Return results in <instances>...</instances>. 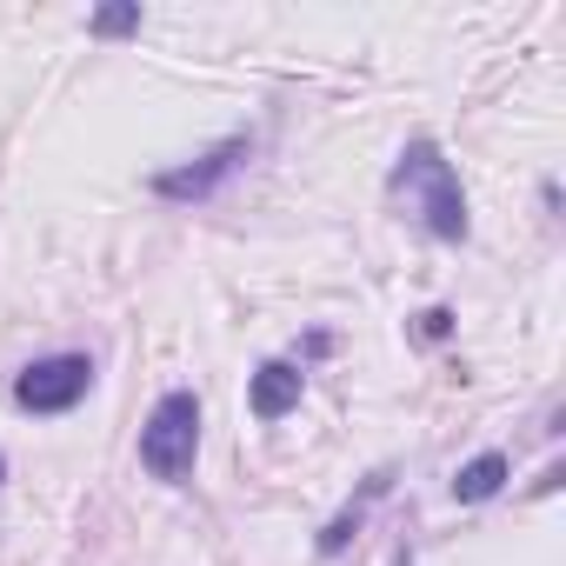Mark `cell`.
<instances>
[{"label":"cell","instance_id":"6da1fadb","mask_svg":"<svg viewBox=\"0 0 566 566\" xmlns=\"http://www.w3.org/2000/svg\"><path fill=\"white\" fill-rule=\"evenodd\" d=\"M394 187L420 200V220H427L433 240H467V233H473L460 174H453V160H447L433 140H407V154H400V167H394Z\"/></svg>","mask_w":566,"mask_h":566},{"label":"cell","instance_id":"7a4b0ae2","mask_svg":"<svg viewBox=\"0 0 566 566\" xmlns=\"http://www.w3.org/2000/svg\"><path fill=\"white\" fill-rule=\"evenodd\" d=\"M200 460V394L193 387H167L140 427V467L167 486H187Z\"/></svg>","mask_w":566,"mask_h":566},{"label":"cell","instance_id":"3957f363","mask_svg":"<svg viewBox=\"0 0 566 566\" xmlns=\"http://www.w3.org/2000/svg\"><path fill=\"white\" fill-rule=\"evenodd\" d=\"M87 394H94V360L87 354H48V360L21 367V380H14V400L28 413H74Z\"/></svg>","mask_w":566,"mask_h":566},{"label":"cell","instance_id":"277c9868","mask_svg":"<svg viewBox=\"0 0 566 566\" xmlns=\"http://www.w3.org/2000/svg\"><path fill=\"white\" fill-rule=\"evenodd\" d=\"M247 154H253V134H233V140H220V147H207L200 160L154 174L147 187H154L160 200H207V193H220V180H233V174H240V160H247Z\"/></svg>","mask_w":566,"mask_h":566},{"label":"cell","instance_id":"5b68a950","mask_svg":"<svg viewBox=\"0 0 566 566\" xmlns=\"http://www.w3.org/2000/svg\"><path fill=\"white\" fill-rule=\"evenodd\" d=\"M301 394H307V374L294 367V360H266V367H253L247 374V413L253 420H287L294 407H301Z\"/></svg>","mask_w":566,"mask_h":566},{"label":"cell","instance_id":"8992f818","mask_svg":"<svg viewBox=\"0 0 566 566\" xmlns=\"http://www.w3.org/2000/svg\"><path fill=\"white\" fill-rule=\"evenodd\" d=\"M506 480H513V460H506L500 447H486V453H473V460L453 473V500H460V506H486Z\"/></svg>","mask_w":566,"mask_h":566},{"label":"cell","instance_id":"52a82bcc","mask_svg":"<svg viewBox=\"0 0 566 566\" xmlns=\"http://www.w3.org/2000/svg\"><path fill=\"white\" fill-rule=\"evenodd\" d=\"M387 480H394V473L380 467V473L367 480V493H360L354 506H340V513H334V520L321 526V539H314V546H321L327 559H334V553H347V539H354V533H360V520H367V500H380V493H387Z\"/></svg>","mask_w":566,"mask_h":566},{"label":"cell","instance_id":"ba28073f","mask_svg":"<svg viewBox=\"0 0 566 566\" xmlns=\"http://www.w3.org/2000/svg\"><path fill=\"white\" fill-rule=\"evenodd\" d=\"M87 34H94V41L140 34V0H107V8H94V14H87Z\"/></svg>","mask_w":566,"mask_h":566},{"label":"cell","instance_id":"9c48e42d","mask_svg":"<svg viewBox=\"0 0 566 566\" xmlns=\"http://www.w3.org/2000/svg\"><path fill=\"white\" fill-rule=\"evenodd\" d=\"M413 334H420V340H447V334H453V307H427V314L413 321Z\"/></svg>","mask_w":566,"mask_h":566},{"label":"cell","instance_id":"30bf717a","mask_svg":"<svg viewBox=\"0 0 566 566\" xmlns=\"http://www.w3.org/2000/svg\"><path fill=\"white\" fill-rule=\"evenodd\" d=\"M0 486H8V453H0Z\"/></svg>","mask_w":566,"mask_h":566},{"label":"cell","instance_id":"8fae6325","mask_svg":"<svg viewBox=\"0 0 566 566\" xmlns=\"http://www.w3.org/2000/svg\"><path fill=\"white\" fill-rule=\"evenodd\" d=\"M400 566H413V553H400Z\"/></svg>","mask_w":566,"mask_h":566}]
</instances>
